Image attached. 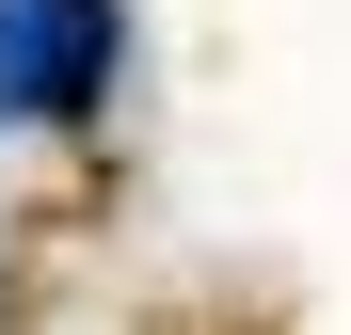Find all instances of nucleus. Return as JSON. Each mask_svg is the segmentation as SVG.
<instances>
[{
	"label": "nucleus",
	"mask_w": 351,
	"mask_h": 335,
	"mask_svg": "<svg viewBox=\"0 0 351 335\" xmlns=\"http://www.w3.org/2000/svg\"><path fill=\"white\" fill-rule=\"evenodd\" d=\"M112 80V0H0V96L16 112H96Z\"/></svg>",
	"instance_id": "f257e3e1"
}]
</instances>
